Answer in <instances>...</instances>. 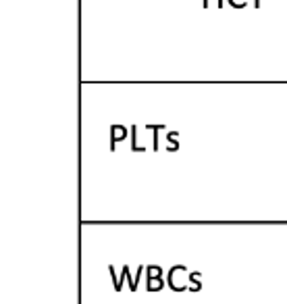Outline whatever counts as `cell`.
I'll use <instances>...</instances> for the list:
<instances>
[{"label": "cell", "mask_w": 287, "mask_h": 304, "mask_svg": "<svg viewBox=\"0 0 287 304\" xmlns=\"http://www.w3.org/2000/svg\"><path fill=\"white\" fill-rule=\"evenodd\" d=\"M146 271H148V290H150V292L160 290V288H162V279H160L162 269L156 267V265H150V267L146 269Z\"/></svg>", "instance_id": "cell-1"}, {"label": "cell", "mask_w": 287, "mask_h": 304, "mask_svg": "<svg viewBox=\"0 0 287 304\" xmlns=\"http://www.w3.org/2000/svg\"><path fill=\"white\" fill-rule=\"evenodd\" d=\"M127 132H131V129H127L125 125H112L110 127V150H115V144L119 140H125Z\"/></svg>", "instance_id": "cell-2"}, {"label": "cell", "mask_w": 287, "mask_h": 304, "mask_svg": "<svg viewBox=\"0 0 287 304\" xmlns=\"http://www.w3.org/2000/svg\"><path fill=\"white\" fill-rule=\"evenodd\" d=\"M131 150H135V152L144 150V148H140V144H137V132H135V127H131Z\"/></svg>", "instance_id": "cell-3"}, {"label": "cell", "mask_w": 287, "mask_h": 304, "mask_svg": "<svg viewBox=\"0 0 287 304\" xmlns=\"http://www.w3.org/2000/svg\"><path fill=\"white\" fill-rule=\"evenodd\" d=\"M142 279V265H140V269H137V275L133 277V285H131V290H135L137 288V281Z\"/></svg>", "instance_id": "cell-4"}, {"label": "cell", "mask_w": 287, "mask_h": 304, "mask_svg": "<svg viewBox=\"0 0 287 304\" xmlns=\"http://www.w3.org/2000/svg\"><path fill=\"white\" fill-rule=\"evenodd\" d=\"M152 129H154V150H158V127H154V125H150Z\"/></svg>", "instance_id": "cell-5"}, {"label": "cell", "mask_w": 287, "mask_h": 304, "mask_svg": "<svg viewBox=\"0 0 287 304\" xmlns=\"http://www.w3.org/2000/svg\"><path fill=\"white\" fill-rule=\"evenodd\" d=\"M219 4H223V0H219ZM204 6H208V0H204Z\"/></svg>", "instance_id": "cell-6"}]
</instances>
